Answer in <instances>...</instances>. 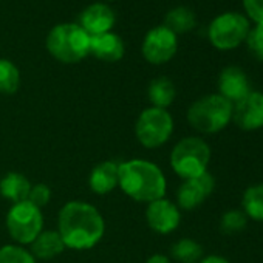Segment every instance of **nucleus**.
Masks as SVG:
<instances>
[{"mask_svg": "<svg viewBox=\"0 0 263 263\" xmlns=\"http://www.w3.org/2000/svg\"><path fill=\"white\" fill-rule=\"evenodd\" d=\"M59 235L71 249H90L104 235V218L88 203L70 201L59 212Z\"/></svg>", "mask_w": 263, "mask_h": 263, "instance_id": "obj_1", "label": "nucleus"}, {"mask_svg": "<svg viewBox=\"0 0 263 263\" xmlns=\"http://www.w3.org/2000/svg\"><path fill=\"white\" fill-rule=\"evenodd\" d=\"M121 189L137 201L152 203L164 197L166 178L158 166L146 160H132L118 167Z\"/></svg>", "mask_w": 263, "mask_h": 263, "instance_id": "obj_2", "label": "nucleus"}, {"mask_svg": "<svg viewBox=\"0 0 263 263\" xmlns=\"http://www.w3.org/2000/svg\"><path fill=\"white\" fill-rule=\"evenodd\" d=\"M91 37L76 24L54 27L47 37V48L51 56L65 64L82 61L90 53Z\"/></svg>", "mask_w": 263, "mask_h": 263, "instance_id": "obj_3", "label": "nucleus"}, {"mask_svg": "<svg viewBox=\"0 0 263 263\" xmlns=\"http://www.w3.org/2000/svg\"><path fill=\"white\" fill-rule=\"evenodd\" d=\"M232 118V104L220 95H208L195 101L187 110L189 124L203 134L223 130Z\"/></svg>", "mask_w": 263, "mask_h": 263, "instance_id": "obj_4", "label": "nucleus"}, {"mask_svg": "<svg viewBox=\"0 0 263 263\" xmlns=\"http://www.w3.org/2000/svg\"><path fill=\"white\" fill-rule=\"evenodd\" d=\"M211 160L209 146L200 138H184L172 151L171 164L177 175L184 180L200 177L206 172Z\"/></svg>", "mask_w": 263, "mask_h": 263, "instance_id": "obj_5", "label": "nucleus"}, {"mask_svg": "<svg viewBox=\"0 0 263 263\" xmlns=\"http://www.w3.org/2000/svg\"><path fill=\"white\" fill-rule=\"evenodd\" d=\"M174 121L166 108L151 107L146 108L135 125V134L138 141L149 149L163 146L172 135Z\"/></svg>", "mask_w": 263, "mask_h": 263, "instance_id": "obj_6", "label": "nucleus"}, {"mask_svg": "<svg viewBox=\"0 0 263 263\" xmlns=\"http://www.w3.org/2000/svg\"><path fill=\"white\" fill-rule=\"evenodd\" d=\"M249 30V21L243 14L224 13L212 21L209 41L218 50H232L246 41Z\"/></svg>", "mask_w": 263, "mask_h": 263, "instance_id": "obj_7", "label": "nucleus"}, {"mask_svg": "<svg viewBox=\"0 0 263 263\" xmlns=\"http://www.w3.org/2000/svg\"><path fill=\"white\" fill-rule=\"evenodd\" d=\"M44 218L41 209L28 200L13 204L7 217L10 235L19 243H33L41 234Z\"/></svg>", "mask_w": 263, "mask_h": 263, "instance_id": "obj_8", "label": "nucleus"}, {"mask_svg": "<svg viewBox=\"0 0 263 263\" xmlns=\"http://www.w3.org/2000/svg\"><path fill=\"white\" fill-rule=\"evenodd\" d=\"M178 48L177 34L172 33L167 27H155L152 28L143 42V54L146 61L151 64H164L171 61Z\"/></svg>", "mask_w": 263, "mask_h": 263, "instance_id": "obj_9", "label": "nucleus"}, {"mask_svg": "<svg viewBox=\"0 0 263 263\" xmlns=\"http://www.w3.org/2000/svg\"><path fill=\"white\" fill-rule=\"evenodd\" d=\"M232 119L241 130H257L263 127V93L249 91L232 107Z\"/></svg>", "mask_w": 263, "mask_h": 263, "instance_id": "obj_10", "label": "nucleus"}, {"mask_svg": "<svg viewBox=\"0 0 263 263\" xmlns=\"http://www.w3.org/2000/svg\"><path fill=\"white\" fill-rule=\"evenodd\" d=\"M214 184V178L208 172L201 174L200 177L186 180L177 192L178 204L183 209H194L200 206L212 194Z\"/></svg>", "mask_w": 263, "mask_h": 263, "instance_id": "obj_11", "label": "nucleus"}, {"mask_svg": "<svg viewBox=\"0 0 263 263\" xmlns=\"http://www.w3.org/2000/svg\"><path fill=\"white\" fill-rule=\"evenodd\" d=\"M147 224L160 234H169L175 231L180 224V212L178 208L169 200L160 198L157 201L149 203L146 211Z\"/></svg>", "mask_w": 263, "mask_h": 263, "instance_id": "obj_12", "label": "nucleus"}, {"mask_svg": "<svg viewBox=\"0 0 263 263\" xmlns=\"http://www.w3.org/2000/svg\"><path fill=\"white\" fill-rule=\"evenodd\" d=\"M115 25V13L110 7L102 4H93L87 7L79 16V27L90 36H99L110 33Z\"/></svg>", "mask_w": 263, "mask_h": 263, "instance_id": "obj_13", "label": "nucleus"}, {"mask_svg": "<svg viewBox=\"0 0 263 263\" xmlns=\"http://www.w3.org/2000/svg\"><path fill=\"white\" fill-rule=\"evenodd\" d=\"M218 90H220V96H223L231 104H237L251 91L249 81L245 71L238 67H226L220 73Z\"/></svg>", "mask_w": 263, "mask_h": 263, "instance_id": "obj_14", "label": "nucleus"}, {"mask_svg": "<svg viewBox=\"0 0 263 263\" xmlns=\"http://www.w3.org/2000/svg\"><path fill=\"white\" fill-rule=\"evenodd\" d=\"M90 53L101 61L116 62L124 56V44L119 36L113 33H104L91 37Z\"/></svg>", "mask_w": 263, "mask_h": 263, "instance_id": "obj_15", "label": "nucleus"}, {"mask_svg": "<svg viewBox=\"0 0 263 263\" xmlns=\"http://www.w3.org/2000/svg\"><path fill=\"white\" fill-rule=\"evenodd\" d=\"M118 167L119 166L113 161H104V163L98 164L91 171L90 180H88L91 191L95 194H99V195L111 192L116 187V184L119 183Z\"/></svg>", "mask_w": 263, "mask_h": 263, "instance_id": "obj_16", "label": "nucleus"}, {"mask_svg": "<svg viewBox=\"0 0 263 263\" xmlns=\"http://www.w3.org/2000/svg\"><path fill=\"white\" fill-rule=\"evenodd\" d=\"M31 191V183L17 172H10L2 181H0V194L5 198L11 200L14 204L28 200Z\"/></svg>", "mask_w": 263, "mask_h": 263, "instance_id": "obj_17", "label": "nucleus"}, {"mask_svg": "<svg viewBox=\"0 0 263 263\" xmlns=\"http://www.w3.org/2000/svg\"><path fill=\"white\" fill-rule=\"evenodd\" d=\"M64 248H65V245H64L59 232H54V231L41 232L36 237V240L31 243L33 255L37 258H42V260H48V258L59 255L64 251Z\"/></svg>", "mask_w": 263, "mask_h": 263, "instance_id": "obj_18", "label": "nucleus"}, {"mask_svg": "<svg viewBox=\"0 0 263 263\" xmlns=\"http://www.w3.org/2000/svg\"><path fill=\"white\" fill-rule=\"evenodd\" d=\"M149 99L157 108L169 107L175 99V85L169 78H157L149 85Z\"/></svg>", "mask_w": 263, "mask_h": 263, "instance_id": "obj_19", "label": "nucleus"}, {"mask_svg": "<svg viewBox=\"0 0 263 263\" xmlns=\"http://www.w3.org/2000/svg\"><path fill=\"white\" fill-rule=\"evenodd\" d=\"M164 27H167L175 34L187 33L195 27V14L186 7L174 8L167 13Z\"/></svg>", "mask_w": 263, "mask_h": 263, "instance_id": "obj_20", "label": "nucleus"}, {"mask_svg": "<svg viewBox=\"0 0 263 263\" xmlns=\"http://www.w3.org/2000/svg\"><path fill=\"white\" fill-rule=\"evenodd\" d=\"M243 211L248 217L263 221V184H255L246 189L243 194Z\"/></svg>", "mask_w": 263, "mask_h": 263, "instance_id": "obj_21", "label": "nucleus"}, {"mask_svg": "<svg viewBox=\"0 0 263 263\" xmlns=\"http://www.w3.org/2000/svg\"><path fill=\"white\" fill-rule=\"evenodd\" d=\"M172 257L180 263H197L203 255V248L191 238H183L172 246Z\"/></svg>", "mask_w": 263, "mask_h": 263, "instance_id": "obj_22", "label": "nucleus"}, {"mask_svg": "<svg viewBox=\"0 0 263 263\" xmlns=\"http://www.w3.org/2000/svg\"><path fill=\"white\" fill-rule=\"evenodd\" d=\"M19 84L21 74L17 67L7 59H0V93L13 95L17 91Z\"/></svg>", "mask_w": 263, "mask_h": 263, "instance_id": "obj_23", "label": "nucleus"}, {"mask_svg": "<svg viewBox=\"0 0 263 263\" xmlns=\"http://www.w3.org/2000/svg\"><path fill=\"white\" fill-rule=\"evenodd\" d=\"M0 263H36L34 257L24 248L8 245L0 249Z\"/></svg>", "mask_w": 263, "mask_h": 263, "instance_id": "obj_24", "label": "nucleus"}, {"mask_svg": "<svg viewBox=\"0 0 263 263\" xmlns=\"http://www.w3.org/2000/svg\"><path fill=\"white\" fill-rule=\"evenodd\" d=\"M245 226H246V214H243L241 211H228L221 217L220 228L226 234L237 232V231L243 229Z\"/></svg>", "mask_w": 263, "mask_h": 263, "instance_id": "obj_25", "label": "nucleus"}, {"mask_svg": "<svg viewBox=\"0 0 263 263\" xmlns=\"http://www.w3.org/2000/svg\"><path fill=\"white\" fill-rule=\"evenodd\" d=\"M246 45L252 58L263 61V25H255L246 36Z\"/></svg>", "mask_w": 263, "mask_h": 263, "instance_id": "obj_26", "label": "nucleus"}, {"mask_svg": "<svg viewBox=\"0 0 263 263\" xmlns=\"http://www.w3.org/2000/svg\"><path fill=\"white\" fill-rule=\"evenodd\" d=\"M50 197H51L50 187L47 184L39 183L36 186H31V191H30V195H28V201L41 209L42 206H45L50 201Z\"/></svg>", "mask_w": 263, "mask_h": 263, "instance_id": "obj_27", "label": "nucleus"}, {"mask_svg": "<svg viewBox=\"0 0 263 263\" xmlns=\"http://www.w3.org/2000/svg\"><path fill=\"white\" fill-rule=\"evenodd\" d=\"M243 7L251 21L263 25V0H243Z\"/></svg>", "mask_w": 263, "mask_h": 263, "instance_id": "obj_28", "label": "nucleus"}, {"mask_svg": "<svg viewBox=\"0 0 263 263\" xmlns=\"http://www.w3.org/2000/svg\"><path fill=\"white\" fill-rule=\"evenodd\" d=\"M200 263H229V261L223 257H218V255H209V257L200 260Z\"/></svg>", "mask_w": 263, "mask_h": 263, "instance_id": "obj_29", "label": "nucleus"}, {"mask_svg": "<svg viewBox=\"0 0 263 263\" xmlns=\"http://www.w3.org/2000/svg\"><path fill=\"white\" fill-rule=\"evenodd\" d=\"M147 263H171V261H169V258H167L166 255L155 254V255H152V257L147 260Z\"/></svg>", "mask_w": 263, "mask_h": 263, "instance_id": "obj_30", "label": "nucleus"}]
</instances>
